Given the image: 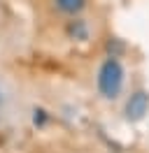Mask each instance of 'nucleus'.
<instances>
[{"mask_svg":"<svg viewBox=\"0 0 149 153\" xmlns=\"http://www.w3.org/2000/svg\"><path fill=\"white\" fill-rule=\"evenodd\" d=\"M147 111H149V95L144 91L133 93L128 97V102H126V118L128 121H140Z\"/></svg>","mask_w":149,"mask_h":153,"instance_id":"obj_2","label":"nucleus"},{"mask_svg":"<svg viewBox=\"0 0 149 153\" xmlns=\"http://www.w3.org/2000/svg\"><path fill=\"white\" fill-rule=\"evenodd\" d=\"M70 33H72V35H79V37H84V35H86V30H84V23H82V21H74L72 26H70Z\"/></svg>","mask_w":149,"mask_h":153,"instance_id":"obj_4","label":"nucleus"},{"mask_svg":"<svg viewBox=\"0 0 149 153\" xmlns=\"http://www.w3.org/2000/svg\"><path fill=\"white\" fill-rule=\"evenodd\" d=\"M121 86H123V67L117 58H107L98 72V88L107 100H114L121 93Z\"/></svg>","mask_w":149,"mask_h":153,"instance_id":"obj_1","label":"nucleus"},{"mask_svg":"<svg viewBox=\"0 0 149 153\" xmlns=\"http://www.w3.org/2000/svg\"><path fill=\"white\" fill-rule=\"evenodd\" d=\"M56 7L65 14H79L84 10V5H86V0H54Z\"/></svg>","mask_w":149,"mask_h":153,"instance_id":"obj_3","label":"nucleus"}]
</instances>
